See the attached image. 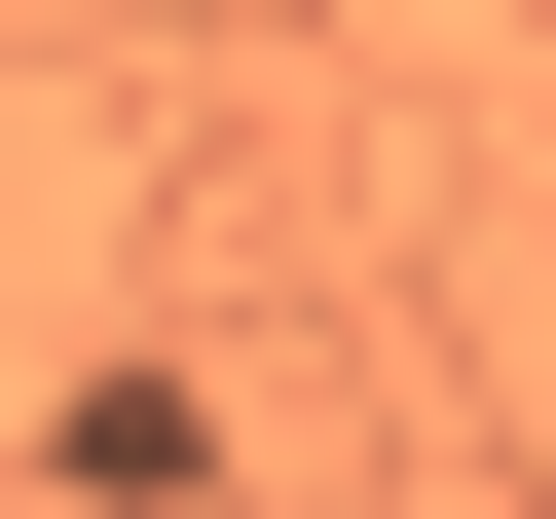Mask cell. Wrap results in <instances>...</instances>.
<instances>
[{"label": "cell", "mask_w": 556, "mask_h": 519, "mask_svg": "<svg viewBox=\"0 0 556 519\" xmlns=\"http://www.w3.org/2000/svg\"><path fill=\"white\" fill-rule=\"evenodd\" d=\"M38 482H112V519H186V482H223V408H186V371H75V408H38Z\"/></svg>", "instance_id": "1"}]
</instances>
